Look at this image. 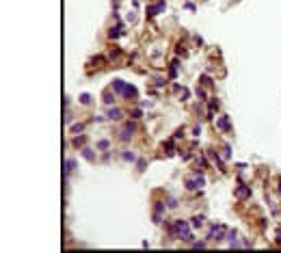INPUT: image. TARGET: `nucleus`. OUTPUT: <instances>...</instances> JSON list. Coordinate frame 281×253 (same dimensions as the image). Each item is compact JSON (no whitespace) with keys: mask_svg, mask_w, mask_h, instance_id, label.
I'll return each mask as SVG.
<instances>
[{"mask_svg":"<svg viewBox=\"0 0 281 253\" xmlns=\"http://www.w3.org/2000/svg\"><path fill=\"white\" fill-rule=\"evenodd\" d=\"M171 234L173 236L177 234V238H182V240H190V238H193L190 227H188L186 221H175V225H171Z\"/></svg>","mask_w":281,"mask_h":253,"instance_id":"nucleus-1","label":"nucleus"},{"mask_svg":"<svg viewBox=\"0 0 281 253\" xmlns=\"http://www.w3.org/2000/svg\"><path fill=\"white\" fill-rule=\"evenodd\" d=\"M225 236V225H212V229L208 234V240H221Z\"/></svg>","mask_w":281,"mask_h":253,"instance_id":"nucleus-2","label":"nucleus"},{"mask_svg":"<svg viewBox=\"0 0 281 253\" xmlns=\"http://www.w3.org/2000/svg\"><path fill=\"white\" fill-rule=\"evenodd\" d=\"M201 82H203V85H212V82H210V78H208V76H201Z\"/></svg>","mask_w":281,"mask_h":253,"instance_id":"nucleus-25","label":"nucleus"},{"mask_svg":"<svg viewBox=\"0 0 281 253\" xmlns=\"http://www.w3.org/2000/svg\"><path fill=\"white\" fill-rule=\"evenodd\" d=\"M121 156H123V160H130V162H132V160H136V156L132 154V152H123Z\"/></svg>","mask_w":281,"mask_h":253,"instance_id":"nucleus-15","label":"nucleus"},{"mask_svg":"<svg viewBox=\"0 0 281 253\" xmlns=\"http://www.w3.org/2000/svg\"><path fill=\"white\" fill-rule=\"evenodd\" d=\"M216 108H219V102H216V100H212V102H210V117L214 115V110H216Z\"/></svg>","mask_w":281,"mask_h":253,"instance_id":"nucleus-16","label":"nucleus"},{"mask_svg":"<svg viewBox=\"0 0 281 253\" xmlns=\"http://www.w3.org/2000/svg\"><path fill=\"white\" fill-rule=\"evenodd\" d=\"M76 165H78V162L74 160V158H67V160H65V173L69 175V173H72V171L76 169Z\"/></svg>","mask_w":281,"mask_h":253,"instance_id":"nucleus-8","label":"nucleus"},{"mask_svg":"<svg viewBox=\"0 0 281 253\" xmlns=\"http://www.w3.org/2000/svg\"><path fill=\"white\" fill-rule=\"evenodd\" d=\"M141 115H143L141 108H134V110H132V117H134V119H141Z\"/></svg>","mask_w":281,"mask_h":253,"instance_id":"nucleus-22","label":"nucleus"},{"mask_svg":"<svg viewBox=\"0 0 281 253\" xmlns=\"http://www.w3.org/2000/svg\"><path fill=\"white\" fill-rule=\"evenodd\" d=\"M277 238H279V242H281V229H279V232H277Z\"/></svg>","mask_w":281,"mask_h":253,"instance_id":"nucleus-26","label":"nucleus"},{"mask_svg":"<svg viewBox=\"0 0 281 253\" xmlns=\"http://www.w3.org/2000/svg\"><path fill=\"white\" fill-rule=\"evenodd\" d=\"M193 247H195V249H203V247H206V242H193Z\"/></svg>","mask_w":281,"mask_h":253,"instance_id":"nucleus-24","label":"nucleus"},{"mask_svg":"<svg viewBox=\"0 0 281 253\" xmlns=\"http://www.w3.org/2000/svg\"><path fill=\"white\" fill-rule=\"evenodd\" d=\"M85 141H87L85 136H76V139H74V145H82Z\"/></svg>","mask_w":281,"mask_h":253,"instance_id":"nucleus-21","label":"nucleus"},{"mask_svg":"<svg viewBox=\"0 0 281 253\" xmlns=\"http://www.w3.org/2000/svg\"><path fill=\"white\" fill-rule=\"evenodd\" d=\"M104 102H106V104H113V102H115V95H110V93H106V95H104Z\"/></svg>","mask_w":281,"mask_h":253,"instance_id":"nucleus-19","label":"nucleus"},{"mask_svg":"<svg viewBox=\"0 0 281 253\" xmlns=\"http://www.w3.org/2000/svg\"><path fill=\"white\" fill-rule=\"evenodd\" d=\"M123 95H126V98H136V87L128 85V87H126V91H123Z\"/></svg>","mask_w":281,"mask_h":253,"instance_id":"nucleus-11","label":"nucleus"},{"mask_svg":"<svg viewBox=\"0 0 281 253\" xmlns=\"http://www.w3.org/2000/svg\"><path fill=\"white\" fill-rule=\"evenodd\" d=\"M126 87H128V85H126L123 80H115V82H113V89H115L117 93H121V95H123V91H126Z\"/></svg>","mask_w":281,"mask_h":253,"instance_id":"nucleus-9","label":"nucleus"},{"mask_svg":"<svg viewBox=\"0 0 281 253\" xmlns=\"http://www.w3.org/2000/svg\"><path fill=\"white\" fill-rule=\"evenodd\" d=\"M80 102H82V104H89V102H91V95H89V93H82V95H80Z\"/></svg>","mask_w":281,"mask_h":253,"instance_id":"nucleus-17","label":"nucleus"},{"mask_svg":"<svg viewBox=\"0 0 281 253\" xmlns=\"http://www.w3.org/2000/svg\"><path fill=\"white\" fill-rule=\"evenodd\" d=\"M160 11H164V2H158V5L147 7V15H149V18H154V15H158Z\"/></svg>","mask_w":281,"mask_h":253,"instance_id":"nucleus-4","label":"nucleus"},{"mask_svg":"<svg viewBox=\"0 0 281 253\" xmlns=\"http://www.w3.org/2000/svg\"><path fill=\"white\" fill-rule=\"evenodd\" d=\"M82 156L87 158V160H91V162H93V160H95V156H93V152H91V149H87V147L82 149Z\"/></svg>","mask_w":281,"mask_h":253,"instance_id":"nucleus-13","label":"nucleus"},{"mask_svg":"<svg viewBox=\"0 0 281 253\" xmlns=\"http://www.w3.org/2000/svg\"><path fill=\"white\" fill-rule=\"evenodd\" d=\"M162 212H164V203H156V212H154V221L156 223H160V221H162Z\"/></svg>","mask_w":281,"mask_h":253,"instance_id":"nucleus-5","label":"nucleus"},{"mask_svg":"<svg viewBox=\"0 0 281 253\" xmlns=\"http://www.w3.org/2000/svg\"><path fill=\"white\" fill-rule=\"evenodd\" d=\"M82 123H76V126H72V132H74V134H76V132H82Z\"/></svg>","mask_w":281,"mask_h":253,"instance_id":"nucleus-20","label":"nucleus"},{"mask_svg":"<svg viewBox=\"0 0 281 253\" xmlns=\"http://www.w3.org/2000/svg\"><path fill=\"white\" fill-rule=\"evenodd\" d=\"M97 147H100V149H108V147H110V143H108V141H100V143H97Z\"/></svg>","mask_w":281,"mask_h":253,"instance_id":"nucleus-18","label":"nucleus"},{"mask_svg":"<svg viewBox=\"0 0 281 253\" xmlns=\"http://www.w3.org/2000/svg\"><path fill=\"white\" fill-rule=\"evenodd\" d=\"M236 197H238V199H247V197H251V188H249V186H240V188L236 191Z\"/></svg>","mask_w":281,"mask_h":253,"instance_id":"nucleus-6","label":"nucleus"},{"mask_svg":"<svg viewBox=\"0 0 281 253\" xmlns=\"http://www.w3.org/2000/svg\"><path fill=\"white\" fill-rule=\"evenodd\" d=\"M216 128H221V130H229V128H232V123H229V117H221L219 121H216Z\"/></svg>","mask_w":281,"mask_h":253,"instance_id":"nucleus-7","label":"nucleus"},{"mask_svg":"<svg viewBox=\"0 0 281 253\" xmlns=\"http://www.w3.org/2000/svg\"><path fill=\"white\" fill-rule=\"evenodd\" d=\"M121 115H123V113L119 110V108H110L106 117H108V119H121Z\"/></svg>","mask_w":281,"mask_h":253,"instance_id":"nucleus-10","label":"nucleus"},{"mask_svg":"<svg viewBox=\"0 0 281 253\" xmlns=\"http://www.w3.org/2000/svg\"><path fill=\"white\" fill-rule=\"evenodd\" d=\"M203 184H206V178H203V175H197V178H193V180H186V188L197 191V188H201Z\"/></svg>","mask_w":281,"mask_h":253,"instance_id":"nucleus-3","label":"nucleus"},{"mask_svg":"<svg viewBox=\"0 0 281 253\" xmlns=\"http://www.w3.org/2000/svg\"><path fill=\"white\" fill-rule=\"evenodd\" d=\"M167 149H169L167 154L173 156V154H175V143H173V141H167Z\"/></svg>","mask_w":281,"mask_h":253,"instance_id":"nucleus-14","label":"nucleus"},{"mask_svg":"<svg viewBox=\"0 0 281 253\" xmlns=\"http://www.w3.org/2000/svg\"><path fill=\"white\" fill-rule=\"evenodd\" d=\"M197 98L199 100H206V91L203 89H197Z\"/></svg>","mask_w":281,"mask_h":253,"instance_id":"nucleus-23","label":"nucleus"},{"mask_svg":"<svg viewBox=\"0 0 281 253\" xmlns=\"http://www.w3.org/2000/svg\"><path fill=\"white\" fill-rule=\"evenodd\" d=\"M203 221H206V219H203L201 214H199V216H195V219H193V227H201V225H203Z\"/></svg>","mask_w":281,"mask_h":253,"instance_id":"nucleus-12","label":"nucleus"}]
</instances>
